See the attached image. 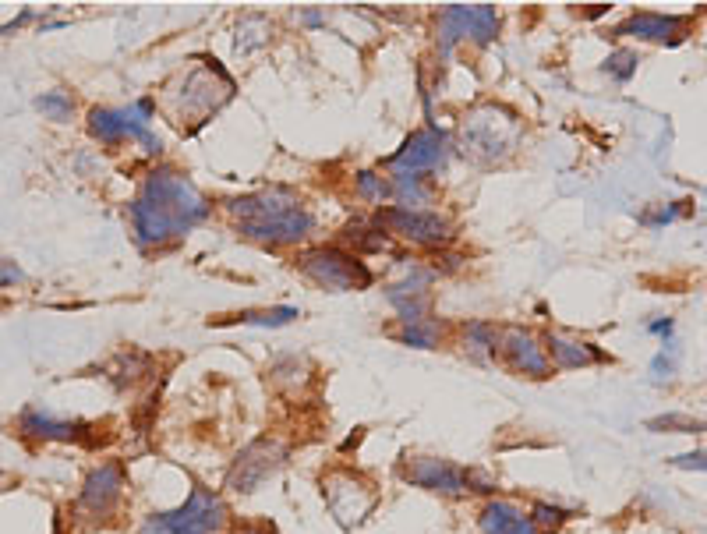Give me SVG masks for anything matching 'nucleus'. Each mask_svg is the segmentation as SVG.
<instances>
[{"mask_svg": "<svg viewBox=\"0 0 707 534\" xmlns=\"http://www.w3.org/2000/svg\"><path fill=\"white\" fill-rule=\"evenodd\" d=\"M209 216V202L202 199V191L191 181H184L174 170H156L145 181L142 195L131 206V220L142 241L149 245H163L170 237H181L198 220Z\"/></svg>", "mask_w": 707, "mask_h": 534, "instance_id": "obj_1", "label": "nucleus"}, {"mask_svg": "<svg viewBox=\"0 0 707 534\" xmlns=\"http://www.w3.org/2000/svg\"><path fill=\"white\" fill-rule=\"evenodd\" d=\"M227 517V506L220 496L206 489H191L188 503L174 513H156L145 520L142 534H213Z\"/></svg>", "mask_w": 707, "mask_h": 534, "instance_id": "obj_2", "label": "nucleus"}, {"mask_svg": "<svg viewBox=\"0 0 707 534\" xmlns=\"http://www.w3.org/2000/svg\"><path fill=\"white\" fill-rule=\"evenodd\" d=\"M297 266L326 290H365L372 283V269L343 248H312L297 259Z\"/></svg>", "mask_w": 707, "mask_h": 534, "instance_id": "obj_3", "label": "nucleus"}, {"mask_svg": "<svg viewBox=\"0 0 707 534\" xmlns=\"http://www.w3.org/2000/svg\"><path fill=\"white\" fill-rule=\"evenodd\" d=\"M283 457H287V450H283L276 439H255V443H251L248 450L234 460L227 485L234 492H255L262 481L269 478V474L280 471Z\"/></svg>", "mask_w": 707, "mask_h": 534, "instance_id": "obj_4", "label": "nucleus"}, {"mask_svg": "<svg viewBox=\"0 0 707 534\" xmlns=\"http://www.w3.org/2000/svg\"><path fill=\"white\" fill-rule=\"evenodd\" d=\"M400 478L418 485L428 492H442V496H464L467 492V471L449 460L439 457H407L400 464Z\"/></svg>", "mask_w": 707, "mask_h": 534, "instance_id": "obj_5", "label": "nucleus"}, {"mask_svg": "<svg viewBox=\"0 0 707 534\" xmlns=\"http://www.w3.org/2000/svg\"><path fill=\"white\" fill-rule=\"evenodd\" d=\"M121 492H124V467L117 464V460L99 464L96 471L85 478L82 496H78V510L96 520H107L110 513L117 510V503H121Z\"/></svg>", "mask_w": 707, "mask_h": 534, "instance_id": "obj_6", "label": "nucleus"}, {"mask_svg": "<svg viewBox=\"0 0 707 534\" xmlns=\"http://www.w3.org/2000/svg\"><path fill=\"white\" fill-rule=\"evenodd\" d=\"M393 230V234L407 237L414 245H446L449 241V223L435 213H418V209L393 206L379 213V230Z\"/></svg>", "mask_w": 707, "mask_h": 534, "instance_id": "obj_7", "label": "nucleus"}, {"mask_svg": "<svg viewBox=\"0 0 707 534\" xmlns=\"http://www.w3.org/2000/svg\"><path fill=\"white\" fill-rule=\"evenodd\" d=\"M446 160V138L435 131H418L411 135V142L403 145L400 153L389 156L386 167L400 174V181H418V174H428Z\"/></svg>", "mask_w": 707, "mask_h": 534, "instance_id": "obj_8", "label": "nucleus"}, {"mask_svg": "<svg viewBox=\"0 0 707 534\" xmlns=\"http://www.w3.org/2000/svg\"><path fill=\"white\" fill-rule=\"evenodd\" d=\"M89 131L107 145H121L124 138H135V142L149 145V149H160V138L145 128V121H138L135 110H92L89 114Z\"/></svg>", "mask_w": 707, "mask_h": 534, "instance_id": "obj_9", "label": "nucleus"}, {"mask_svg": "<svg viewBox=\"0 0 707 534\" xmlns=\"http://www.w3.org/2000/svg\"><path fill=\"white\" fill-rule=\"evenodd\" d=\"M499 32V15L492 8H449L442 15V50L471 36L474 43H488Z\"/></svg>", "mask_w": 707, "mask_h": 534, "instance_id": "obj_10", "label": "nucleus"}, {"mask_svg": "<svg viewBox=\"0 0 707 534\" xmlns=\"http://www.w3.org/2000/svg\"><path fill=\"white\" fill-rule=\"evenodd\" d=\"M241 230L251 241H269V245H290V241H301V237L312 230V216L305 209H287L280 216H269L259 223H241Z\"/></svg>", "mask_w": 707, "mask_h": 534, "instance_id": "obj_11", "label": "nucleus"}, {"mask_svg": "<svg viewBox=\"0 0 707 534\" xmlns=\"http://www.w3.org/2000/svg\"><path fill=\"white\" fill-rule=\"evenodd\" d=\"M495 347L502 351V358H506V365H510L513 372L534 375V379H545V375L552 372V365H548L545 351H541V347L534 344V336L520 333V329H510V333L502 336V340H499Z\"/></svg>", "mask_w": 707, "mask_h": 534, "instance_id": "obj_12", "label": "nucleus"}, {"mask_svg": "<svg viewBox=\"0 0 707 534\" xmlns=\"http://www.w3.org/2000/svg\"><path fill=\"white\" fill-rule=\"evenodd\" d=\"M22 432L29 439H43V443H92L89 435H85L89 425H82V421H54L39 411L22 414Z\"/></svg>", "mask_w": 707, "mask_h": 534, "instance_id": "obj_13", "label": "nucleus"}, {"mask_svg": "<svg viewBox=\"0 0 707 534\" xmlns=\"http://www.w3.org/2000/svg\"><path fill=\"white\" fill-rule=\"evenodd\" d=\"M481 534H541V531L513 503H488L485 513H481Z\"/></svg>", "mask_w": 707, "mask_h": 534, "instance_id": "obj_14", "label": "nucleus"}, {"mask_svg": "<svg viewBox=\"0 0 707 534\" xmlns=\"http://www.w3.org/2000/svg\"><path fill=\"white\" fill-rule=\"evenodd\" d=\"M686 25V18H676V15H651V11H644V15H633L630 22L619 29V36H640V39H672L676 43L679 39V29Z\"/></svg>", "mask_w": 707, "mask_h": 534, "instance_id": "obj_15", "label": "nucleus"}, {"mask_svg": "<svg viewBox=\"0 0 707 534\" xmlns=\"http://www.w3.org/2000/svg\"><path fill=\"white\" fill-rule=\"evenodd\" d=\"M555 368H580V365H594L605 354H598L591 344H573V340H563V336H548V354Z\"/></svg>", "mask_w": 707, "mask_h": 534, "instance_id": "obj_16", "label": "nucleus"}, {"mask_svg": "<svg viewBox=\"0 0 707 534\" xmlns=\"http://www.w3.org/2000/svg\"><path fill=\"white\" fill-rule=\"evenodd\" d=\"M241 322H255V326H283V322L297 319V308H273V312H241Z\"/></svg>", "mask_w": 707, "mask_h": 534, "instance_id": "obj_17", "label": "nucleus"}, {"mask_svg": "<svg viewBox=\"0 0 707 534\" xmlns=\"http://www.w3.org/2000/svg\"><path fill=\"white\" fill-rule=\"evenodd\" d=\"M36 107L43 110V114H50L54 121H68L71 117V100L64 96V92H46V96H39Z\"/></svg>", "mask_w": 707, "mask_h": 534, "instance_id": "obj_18", "label": "nucleus"}, {"mask_svg": "<svg viewBox=\"0 0 707 534\" xmlns=\"http://www.w3.org/2000/svg\"><path fill=\"white\" fill-rule=\"evenodd\" d=\"M647 428H665V432H700V421L686 418V414H665V418H651L647 421Z\"/></svg>", "mask_w": 707, "mask_h": 534, "instance_id": "obj_19", "label": "nucleus"}, {"mask_svg": "<svg viewBox=\"0 0 707 534\" xmlns=\"http://www.w3.org/2000/svg\"><path fill=\"white\" fill-rule=\"evenodd\" d=\"M400 340H403V344H414V347H435V333L421 326V322H414V326L407 329Z\"/></svg>", "mask_w": 707, "mask_h": 534, "instance_id": "obj_20", "label": "nucleus"}, {"mask_svg": "<svg viewBox=\"0 0 707 534\" xmlns=\"http://www.w3.org/2000/svg\"><path fill=\"white\" fill-rule=\"evenodd\" d=\"M534 524H541V527H559L566 520V513L563 510H555V506H545V503H538L534 506Z\"/></svg>", "mask_w": 707, "mask_h": 534, "instance_id": "obj_21", "label": "nucleus"}, {"mask_svg": "<svg viewBox=\"0 0 707 534\" xmlns=\"http://www.w3.org/2000/svg\"><path fill=\"white\" fill-rule=\"evenodd\" d=\"M358 188H361V195H368V199H375V202H382V195L389 191L386 184H382V177H375V174H361Z\"/></svg>", "mask_w": 707, "mask_h": 534, "instance_id": "obj_22", "label": "nucleus"}, {"mask_svg": "<svg viewBox=\"0 0 707 534\" xmlns=\"http://www.w3.org/2000/svg\"><path fill=\"white\" fill-rule=\"evenodd\" d=\"M633 61H637V57H633V54H626V50H619L616 57H609V64H605V68H609V71H616V78H623V82H626V78L633 75Z\"/></svg>", "mask_w": 707, "mask_h": 534, "instance_id": "obj_23", "label": "nucleus"}, {"mask_svg": "<svg viewBox=\"0 0 707 534\" xmlns=\"http://www.w3.org/2000/svg\"><path fill=\"white\" fill-rule=\"evenodd\" d=\"M651 372H654V379H665V375L672 372V361L665 358V354H658V358H654V365H651Z\"/></svg>", "mask_w": 707, "mask_h": 534, "instance_id": "obj_24", "label": "nucleus"}, {"mask_svg": "<svg viewBox=\"0 0 707 534\" xmlns=\"http://www.w3.org/2000/svg\"><path fill=\"white\" fill-rule=\"evenodd\" d=\"M15 280H22V273H18L15 266H4V262H0V287H8V283Z\"/></svg>", "mask_w": 707, "mask_h": 534, "instance_id": "obj_25", "label": "nucleus"}, {"mask_svg": "<svg viewBox=\"0 0 707 534\" xmlns=\"http://www.w3.org/2000/svg\"><path fill=\"white\" fill-rule=\"evenodd\" d=\"M676 464H679V467H697V471H704V453H690V457H679Z\"/></svg>", "mask_w": 707, "mask_h": 534, "instance_id": "obj_26", "label": "nucleus"}, {"mask_svg": "<svg viewBox=\"0 0 707 534\" xmlns=\"http://www.w3.org/2000/svg\"><path fill=\"white\" fill-rule=\"evenodd\" d=\"M669 329H672V322L665 319V322H654V326H651V333H669Z\"/></svg>", "mask_w": 707, "mask_h": 534, "instance_id": "obj_27", "label": "nucleus"}]
</instances>
